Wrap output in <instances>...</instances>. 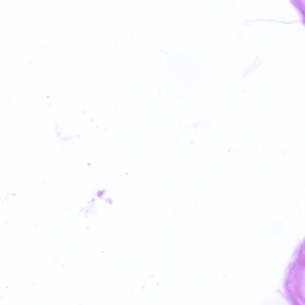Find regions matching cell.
Returning <instances> with one entry per match:
<instances>
[{
    "label": "cell",
    "mask_w": 305,
    "mask_h": 305,
    "mask_svg": "<svg viewBox=\"0 0 305 305\" xmlns=\"http://www.w3.org/2000/svg\"><path fill=\"white\" fill-rule=\"evenodd\" d=\"M294 4L295 6L301 13L303 17V22H304L305 10L304 5L302 2L300 0H294Z\"/></svg>",
    "instance_id": "1"
}]
</instances>
